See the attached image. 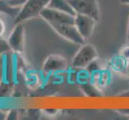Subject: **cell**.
I'll use <instances>...</instances> for the list:
<instances>
[{"label": "cell", "mask_w": 129, "mask_h": 120, "mask_svg": "<svg viewBox=\"0 0 129 120\" xmlns=\"http://www.w3.org/2000/svg\"><path fill=\"white\" fill-rule=\"evenodd\" d=\"M120 2L123 4H129V0H120Z\"/></svg>", "instance_id": "7402d4cb"}, {"label": "cell", "mask_w": 129, "mask_h": 120, "mask_svg": "<svg viewBox=\"0 0 129 120\" xmlns=\"http://www.w3.org/2000/svg\"><path fill=\"white\" fill-rule=\"evenodd\" d=\"M40 15L47 23H68L75 24V17L65 12L55 9L45 7L40 12Z\"/></svg>", "instance_id": "5b68a950"}, {"label": "cell", "mask_w": 129, "mask_h": 120, "mask_svg": "<svg viewBox=\"0 0 129 120\" xmlns=\"http://www.w3.org/2000/svg\"><path fill=\"white\" fill-rule=\"evenodd\" d=\"M68 68V63L64 58L58 55H50L43 64V72L46 74L62 72Z\"/></svg>", "instance_id": "ba28073f"}, {"label": "cell", "mask_w": 129, "mask_h": 120, "mask_svg": "<svg viewBox=\"0 0 129 120\" xmlns=\"http://www.w3.org/2000/svg\"><path fill=\"white\" fill-rule=\"evenodd\" d=\"M19 11H20V9L9 7L7 4L5 0H0V13H3V14H7L9 15H16L17 16Z\"/></svg>", "instance_id": "4fadbf2b"}, {"label": "cell", "mask_w": 129, "mask_h": 120, "mask_svg": "<svg viewBox=\"0 0 129 120\" xmlns=\"http://www.w3.org/2000/svg\"><path fill=\"white\" fill-rule=\"evenodd\" d=\"M120 55L129 63V45L124 47L120 52Z\"/></svg>", "instance_id": "e0dca14e"}, {"label": "cell", "mask_w": 129, "mask_h": 120, "mask_svg": "<svg viewBox=\"0 0 129 120\" xmlns=\"http://www.w3.org/2000/svg\"><path fill=\"white\" fill-rule=\"evenodd\" d=\"M49 1L50 0H27L15 17V25L39 15L40 12L47 7Z\"/></svg>", "instance_id": "6da1fadb"}, {"label": "cell", "mask_w": 129, "mask_h": 120, "mask_svg": "<svg viewBox=\"0 0 129 120\" xmlns=\"http://www.w3.org/2000/svg\"><path fill=\"white\" fill-rule=\"evenodd\" d=\"M10 51H11V49L9 46L7 39H5L3 37H0V56Z\"/></svg>", "instance_id": "5bb4252c"}, {"label": "cell", "mask_w": 129, "mask_h": 120, "mask_svg": "<svg viewBox=\"0 0 129 120\" xmlns=\"http://www.w3.org/2000/svg\"><path fill=\"white\" fill-rule=\"evenodd\" d=\"M127 43L129 44V18H128V24H127Z\"/></svg>", "instance_id": "ffe728a7"}, {"label": "cell", "mask_w": 129, "mask_h": 120, "mask_svg": "<svg viewBox=\"0 0 129 120\" xmlns=\"http://www.w3.org/2000/svg\"><path fill=\"white\" fill-rule=\"evenodd\" d=\"M96 23L97 21L95 19L87 15L77 14L75 17V25L84 39L90 38L92 35Z\"/></svg>", "instance_id": "8992f818"}, {"label": "cell", "mask_w": 129, "mask_h": 120, "mask_svg": "<svg viewBox=\"0 0 129 120\" xmlns=\"http://www.w3.org/2000/svg\"><path fill=\"white\" fill-rule=\"evenodd\" d=\"M126 73V74L127 75V76L129 77V63H127V67H126V70H125V71H124Z\"/></svg>", "instance_id": "44dd1931"}, {"label": "cell", "mask_w": 129, "mask_h": 120, "mask_svg": "<svg viewBox=\"0 0 129 120\" xmlns=\"http://www.w3.org/2000/svg\"><path fill=\"white\" fill-rule=\"evenodd\" d=\"M11 51L16 54H21L24 48V29L22 24H16L7 38Z\"/></svg>", "instance_id": "52a82bcc"}, {"label": "cell", "mask_w": 129, "mask_h": 120, "mask_svg": "<svg viewBox=\"0 0 129 120\" xmlns=\"http://www.w3.org/2000/svg\"><path fill=\"white\" fill-rule=\"evenodd\" d=\"M7 4L11 7L21 9L24 4L26 3L27 0H5Z\"/></svg>", "instance_id": "2e32d148"}, {"label": "cell", "mask_w": 129, "mask_h": 120, "mask_svg": "<svg viewBox=\"0 0 129 120\" xmlns=\"http://www.w3.org/2000/svg\"><path fill=\"white\" fill-rule=\"evenodd\" d=\"M85 69H86V71L90 74H93L95 71H98V70H100V65H99V63H98V60L95 59L92 62H91V63L86 66Z\"/></svg>", "instance_id": "9a60e30c"}, {"label": "cell", "mask_w": 129, "mask_h": 120, "mask_svg": "<svg viewBox=\"0 0 129 120\" xmlns=\"http://www.w3.org/2000/svg\"><path fill=\"white\" fill-rule=\"evenodd\" d=\"M48 24L51 26L52 29L57 34H59L60 36L66 38L68 41L75 44H78V45H83V44H84L85 39L79 34V30L75 24L55 23H51Z\"/></svg>", "instance_id": "7a4b0ae2"}, {"label": "cell", "mask_w": 129, "mask_h": 120, "mask_svg": "<svg viewBox=\"0 0 129 120\" xmlns=\"http://www.w3.org/2000/svg\"><path fill=\"white\" fill-rule=\"evenodd\" d=\"M76 14L90 16L96 21L100 19L98 0H69Z\"/></svg>", "instance_id": "277c9868"}, {"label": "cell", "mask_w": 129, "mask_h": 120, "mask_svg": "<svg viewBox=\"0 0 129 120\" xmlns=\"http://www.w3.org/2000/svg\"><path fill=\"white\" fill-rule=\"evenodd\" d=\"M26 83L28 84L29 87L35 88L38 87L40 83V78L39 74L35 71H29L26 75Z\"/></svg>", "instance_id": "7c38bea8"}, {"label": "cell", "mask_w": 129, "mask_h": 120, "mask_svg": "<svg viewBox=\"0 0 129 120\" xmlns=\"http://www.w3.org/2000/svg\"><path fill=\"white\" fill-rule=\"evenodd\" d=\"M128 62L126 61L123 58L119 55L113 57L110 61V65L114 70L117 72H124L126 70Z\"/></svg>", "instance_id": "8fae6325"}, {"label": "cell", "mask_w": 129, "mask_h": 120, "mask_svg": "<svg viewBox=\"0 0 129 120\" xmlns=\"http://www.w3.org/2000/svg\"><path fill=\"white\" fill-rule=\"evenodd\" d=\"M92 78V84L97 88H104L108 85L111 80V74L108 70L95 71L91 74Z\"/></svg>", "instance_id": "9c48e42d"}, {"label": "cell", "mask_w": 129, "mask_h": 120, "mask_svg": "<svg viewBox=\"0 0 129 120\" xmlns=\"http://www.w3.org/2000/svg\"><path fill=\"white\" fill-rule=\"evenodd\" d=\"M47 7L65 12L74 17H75L77 15L72 6L71 5L69 0H50Z\"/></svg>", "instance_id": "30bf717a"}, {"label": "cell", "mask_w": 129, "mask_h": 120, "mask_svg": "<svg viewBox=\"0 0 129 120\" xmlns=\"http://www.w3.org/2000/svg\"><path fill=\"white\" fill-rule=\"evenodd\" d=\"M0 59H1V56H0Z\"/></svg>", "instance_id": "603a6c76"}, {"label": "cell", "mask_w": 129, "mask_h": 120, "mask_svg": "<svg viewBox=\"0 0 129 120\" xmlns=\"http://www.w3.org/2000/svg\"><path fill=\"white\" fill-rule=\"evenodd\" d=\"M97 58L98 53L95 47L84 43L75 54L72 64L75 68H85L91 62L97 59Z\"/></svg>", "instance_id": "3957f363"}, {"label": "cell", "mask_w": 129, "mask_h": 120, "mask_svg": "<svg viewBox=\"0 0 129 120\" xmlns=\"http://www.w3.org/2000/svg\"><path fill=\"white\" fill-rule=\"evenodd\" d=\"M45 113L48 115H50V116H54L56 114H58V110H55V109H47L44 110Z\"/></svg>", "instance_id": "d6986e66"}, {"label": "cell", "mask_w": 129, "mask_h": 120, "mask_svg": "<svg viewBox=\"0 0 129 120\" xmlns=\"http://www.w3.org/2000/svg\"><path fill=\"white\" fill-rule=\"evenodd\" d=\"M6 32V23L3 18L0 16V37H3L4 34Z\"/></svg>", "instance_id": "ac0fdd59"}]
</instances>
